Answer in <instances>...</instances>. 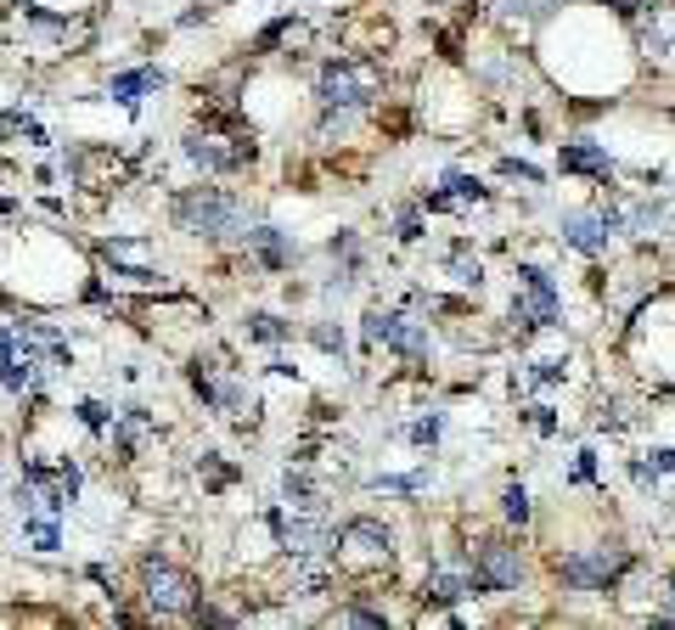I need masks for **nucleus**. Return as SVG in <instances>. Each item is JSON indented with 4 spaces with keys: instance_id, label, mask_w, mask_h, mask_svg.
I'll return each instance as SVG.
<instances>
[{
    "instance_id": "19",
    "label": "nucleus",
    "mask_w": 675,
    "mask_h": 630,
    "mask_svg": "<svg viewBox=\"0 0 675 630\" xmlns=\"http://www.w3.org/2000/svg\"><path fill=\"white\" fill-rule=\"evenodd\" d=\"M242 338L248 343H265V349H282V343H293V321L276 316V310H248L242 316Z\"/></svg>"
},
{
    "instance_id": "36",
    "label": "nucleus",
    "mask_w": 675,
    "mask_h": 630,
    "mask_svg": "<svg viewBox=\"0 0 675 630\" xmlns=\"http://www.w3.org/2000/svg\"><path fill=\"white\" fill-rule=\"evenodd\" d=\"M530 422H535V433H552V428H557L552 406H530Z\"/></svg>"
},
{
    "instance_id": "4",
    "label": "nucleus",
    "mask_w": 675,
    "mask_h": 630,
    "mask_svg": "<svg viewBox=\"0 0 675 630\" xmlns=\"http://www.w3.org/2000/svg\"><path fill=\"white\" fill-rule=\"evenodd\" d=\"M135 597L147 608V619H192V608L209 597L203 580L192 569H181L175 558H163V552H147L135 563Z\"/></svg>"
},
{
    "instance_id": "28",
    "label": "nucleus",
    "mask_w": 675,
    "mask_h": 630,
    "mask_svg": "<svg viewBox=\"0 0 675 630\" xmlns=\"http://www.w3.org/2000/svg\"><path fill=\"white\" fill-rule=\"evenodd\" d=\"M372 490H389V496H422L429 490V473H383V479H372Z\"/></svg>"
},
{
    "instance_id": "29",
    "label": "nucleus",
    "mask_w": 675,
    "mask_h": 630,
    "mask_svg": "<svg viewBox=\"0 0 675 630\" xmlns=\"http://www.w3.org/2000/svg\"><path fill=\"white\" fill-rule=\"evenodd\" d=\"M495 174L524 180V187H546V169H541V163H530V158H501V163H495Z\"/></svg>"
},
{
    "instance_id": "18",
    "label": "nucleus",
    "mask_w": 675,
    "mask_h": 630,
    "mask_svg": "<svg viewBox=\"0 0 675 630\" xmlns=\"http://www.w3.org/2000/svg\"><path fill=\"white\" fill-rule=\"evenodd\" d=\"M293 40H310V23H304L299 12H282V18H271L260 34L248 40V51H253V57H271V51H282V46L293 51Z\"/></svg>"
},
{
    "instance_id": "34",
    "label": "nucleus",
    "mask_w": 675,
    "mask_h": 630,
    "mask_svg": "<svg viewBox=\"0 0 675 630\" xmlns=\"http://www.w3.org/2000/svg\"><path fill=\"white\" fill-rule=\"evenodd\" d=\"M647 468L664 479V473H675V444H658V450H647Z\"/></svg>"
},
{
    "instance_id": "5",
    "label": "nucleus",
    "mask_w": 675,
    "mask_h": 630,
    "mask_svg": "<svg viewBox=\"0 0 675 630\" xmlns=\"http://www.w3.org/2000/svg\"><path fill=\"white\" fill-rule=\"evenodd\" d=\"M462 563L473 569V580H478V591L484 597H518L524 586H530V552H524V540H518V529H501V534H478V540H467V552H462Z\"/></svg>"
},
{
    "instance_id": "27",
    "label": "nucleus",
    "mask_w": 675,
    "mask_h": 630,
    "mask_svg": "<svg viewBox=\"0 0 675 630\" xmlns=\"http://www.w3.org/2000/svg\"><path fill=\"white\" fill-rule=\"evenodd\" d=\"M73 422H79L84 433H108V428H113V406H102V400H79V406H73Z\"/></svg>"
},
{
    "instance_id": "37",
    "label": "nucleus",
    "mask_w": 675,
    "mask_h": 630,
    "mask_svg": "<svg viewBox=\"0 0 675 630\" xmlns=\"http://www.w3.org/2000/svg\"><path fill=\"white\" fill-rule=\"evenodd\" d=\"M658 597H664V613H675V574L664 580V591H658Z\"/></svg>"
},
{
    "instance_id": "1",
    "label": "nucleus",
    "mask_w": 675,
    "mask_h": 630,
    "mask_svg": "<svg viewBox=\"0 0 675 630\" xmlns=\"http://www.w3.org/2000/svg\"><path fill=\"white\" fill-rule=\"evenodd\" d=\"M326 563L344 580H389L394 563H400V534H394V523H383L372 512H355V518H344L332 529Z\"/></svg>"
},
{
    "instance_id": "25",
    "label": "nucleus",
    "mask_w": 675,
    "mask_h": 630,
    "mask_svg": "<svg viewBox=\"0 0 675 630\" xmlns=\"http://www.w3.org/2000/svg\"><path fill=\"white\" fill-rule=\"evenodd\" d=\"M332 624H361V630H383L389 624V608H366L361 602V591H355V602H344L332 613Z\"/></svg>"
},
{
    "instance_id": "33",
    "label": "nucleus",
    "mask_w": 675,
    "mask_h": 630,
    "mask_svg": "<svg viewBox=\"0 0 675 630\" xmlns=\"http://www.w3.org/2000/svg\"><path fill=\"white\" fill-rule=\"evenodd\" d=\"M394 237H400V242H422V203L400 214V226H394Z\"/></svg>"
},
{
    "instance_id": "6",
    "label": "nucleus",
    "mask_w": 675,
    "mask_h": 630,
    "mask_svg": "<svg viewBox=\"0 0 675 630\" xmlns=\"http://www.w3.org/2000/svg\"><path fill=\"white\" fill-rule=\"evenodd\" d=\"M383 97V79L361 57H326L315 73V108L321 113H366Z\"/></svg>"
},
{
    "instance_id": "21",
    "label": "nucleus",
    "mask_w": 675,
    "mask_h": 630,
    "mask_svg": "<svg viewBox=\"0 0 675 630\" xmlns=\"http://www.w3.org/2000/svg\"><path fill=\"white\" fill-rule=\"evenodd\" d=\"M282 501H288L293 512H321V484H315L304 468H288V473H282Z\"/></svg>"
},
{
    "instance_id": "38",
    "label": "nucleus",
    "mask_w": 675,
    "mask_h": 630,
    "mask_svg": "<svg viewBox=\"0 0 675 630\" xmlns=\"http://www.w3.org/2000/svg\"><path fill=\"white\" fill-rule=\"evenodd\" d=\"M429 7H473V0H429Z\"/></svg>"
},
{
    "instance_id": "11",
    "label": "nucleus",
    "mask_w": 675,
    "mask_h": 630,
    "mask_svg": "<svg viewBox=\"0 0 675 630\" xmlns=\"http://www.w3.org/2000/svg\"><path fill=\"white\" fill-rule=\"evenodd\" d=\"M187 383H192V394L209 406V411H220V417H236L242 406H248V383L231 372V367H220V360H192L187 367Z\"/></svg>"
},
{
    "instance_id": "23",
    "label": "nucleus",
    "mask_w": 675,
    "mask_h": 630,
    "mask_svg": "<svg viewBox=\"0 0 675 630\" xmlns=\"http://www.w3.org/2000/svg\"><path fill=\"white\" fill-rule=\"evenodd\" d=\"M304 338H310L321 354H332V360H344V354H350V332L338 327V321H326V316H321V321H310V327H304Z\"/></svg>"
},
{
    "instance_id": "26",
    "label": "nucleus",
    "mask_w": 675,
    "mask_h": 630,
    "mask_svg": "<svg viewBox=\"0 0 675 630\" xmlns=\"http://www.w3.org/2000/svg\"><path fill=\"white\" fill-rule=\"evenodd\" d=\"M451 282H462V288L484 282V264H478V253H467V242H456V253H451Z\"/></svg>"
},
{
    "instance_id": "13",
    "label": "nucleus",
    "mask_w": 675,
    "mask_h": 630,
    "mask_svg": "<svg viewBox=\"0 0 675 630\" xmlns=\"http://www.w3.org/2000/svg\"><path fill=\"white\" fill-rule=\"evenodd\" d=\"M416 597L429 608H456V602L484 597V591H478V580H473L467 563H429V569H422V580H416Z\"/></svg>"
},
{
    "instance_id": "16",
    "label": "nucleus",
    "mask_w": 675,
    "mask_h": 630,
    "mask_svg": "<svg viewBox=\"0 0 675 630\" xmlns=\"http://www.w3.org/2000/svg\"><path fill=\"white\" fill-rule=\"evenodd\" d=\"M152 433H158V422H152L147 406H124V411H113V428H108L113 457H119V462H135V457H141V444H147Z\"/></svg>"
},
{
    "instance_id": "7",
    "label": "nucleus",
    "mask_w": 675,
    "mask_h": 630,
    "mask_svg": "<svg viewBox=\"0 0 675 630\" xmlns=\"http://www.w3.org/2000/svg\"><path fill=\"white\" fill-rule=\"evenodd\" d=\"M563 321V288L546 264L518 259L513 264V327L518 332H546Z\"/></svg>"
},
{
    "instance_id": "17",
    "label": "nucleus",
    "mask_w": 675,
    "mask_h": 630,
    "mask_svg": "<svg viewBox=\"0 0 675 630\" xmlns=\"http://www.w3.org/2000/svg\"><path fill=\"white\" fill-rule=\"evenodd\" d=\"M163 84H169V73H163V68H119V73L108 79V97H113L119 108H130V113H135L147 97H158Z\"/></svg>"
},
{
    "instance_id": "10",
    "label": "nucleus",
    "mask_w": 675,
    "mask_h": 630,
    "mask_svg": "<svg viewBox=\"0 0 675 630\" xmlns=\"http://www.w3.org/2000/svg\"><path fill=\"white\" fill-rule=\"evenodd\" d=\"M619 231H625V214H619V209H603V203L557 214V242L574 248V253H585V259H603V253L614 248Z\"/></svg>"
},
{
    "instance_id": "32",
    "label": "nucleus",
    "mask_w": 675,
    "mask_h": 630,
    "mask_svg": "<svg viewBox=\"0 0 675 630\" xmlns=\"http://www.w3.org/2000/svg\"><path fill=\"white\" fill-rule=\"evenodd\" d=\"M440 433H445V411H434V417H422V422H411V428H405V439H411V444H434Z\"/></svg>"
},
{
    "instance_id": "14",
    "label": "nucleus",
    "mask_w": 675,
    "mask_h": 630,
    "mask_svg": "<svg viewBox=\"0 0 675 630\" xmlns=\"http://www.w3.org/2000/svg\"><path fill=\"white\" fill-rule=\"evenodd\" d=\"M478 203H490V187H484L478 174L451 169V174H445V187L422 198V214H462V209H478Z\"/></svg>"
},
{
    "instance_id": "35",
    "label": "nucleus",
    "mask_w": 675,
    "mask_h": 630,
    "mask_svg": "<svg viewBox=\"0 0 675 630\" xmlns=\"http://www.w3.org/2000/svg\"><path fill=\"white\" fill-rule=\"evenodd\" d=\"M591 473H597V450H580V462H574V473H568V479H574V484H585Z\"/></svg>"
},
{
    "instance_id": "3",
    "label": "nucleus",
    "mask_w": 675,
    "mask_h": 630,
    "mask_svg": "<svg viewBox=\"0 0 675 630\" xmlns=\"http://www.w3.org/2000/svg\"><path fill=\"white\" fill-rule=\"evenodd\" d=\"M169 226L181 237H198V242H225L236 248L242 231H248V203L225 187H181L169 198Z\"/></svg>"
},
{
    "instance_id": "2",
    "label": "nucleus",
    "mask_w": 675,
    "mask_h": 630,
    "mask_svg": "<svg viewBox=\"0 0 675 630\" xmlns=\"http://www.w3.org/2000/svg\"><path fill=\"white\" fill-rule=\"evenodd\" d=\"M636 569V552L625 540H591V547H568L552 558V580L563 597H614Z\"/></svg>"
},
{
    "instance_id": "20",
    "label": "nucleus",
    "mask_w": 675,
    "mask_h": 630,
    "mask_svg": "<svg viewBox=\"0 0 675 630\" xmlns=\"http://www.w3.org/2000/svg\"><path fill=\"white\" fill-rule=\"evenodd\" d=\"M563 12V0H495V18L506 23H552Z\"/></svg>"
},
{
    "instance_id": "12",
    "label": "nucleus",
    "mask_w": 675,
    "mask_h": 630,
    "mask_svg": "<svg viewBox=\"0 0 675 630\" xmlns=\"http://www.w3.org/2000/svg\"><path fill=\"white\" fill-rule=\"evenodd\" d=\"M236 248L260 264V270H271V277H282V270L299 264V237L282 231V226H271V220H248V231H242Z\"/></svg>"
},
{
    "instance_id": "24",
    "label": "nucleus",
    "mask_w": 675,
    "mask_h": 630,
    "mask_svg": "<svg viewBox=\"0 0 675 630\" xmlns=\"http://www.w3.org/2000/svg\"><path fill=\"white\" fill-rule=\"evenodd\" d=\"M23 534L34 540V552H57L62 547V529H57V512H23Z\"/></svg>"
},
{
    "instance_id": "9",
    "label": "nucleus",
    "mask_w": 675,
    "mask_h": 630,
    "mask_svg": "<svg viewBox=\"0 0 675 630\" xmlns=\"http://www.w3.org/2000/svg\"><path fill=\"white\" fill-rule=\"evenodd\" d=\"M361 332H366L372 349H394L400 360H416V367L434 354V332H429V321H416V316H405V310H383V304H372V310L361 316Z\"/></svg>"
},
{
    "instance_id": "31",
    "label": "nucleus",
    "mask_w": 675,
    "mask_h": 630,
    "mask_svg": "<svg viewBox=\"0 0 675 630\" xmlns=\"http://www.w3.org/2000/svg\"><path fill=\"white\" fill-rule=\"evenodd\" d=\"M198 473L209 479V490H225V484L236 479V468H225V462H220V450H203V462H198Z\"/></svg>"
},
{
    "instance_id": "8",
    "label": "nucleus",
    "mask_w": 675,
    "mask_h": 630,
    "mask_svg": "<svg viewBox=\"0 0 675 630\" xmlns=\"http://www.w3.org/2000/svg\"><path fill=\"white\" fill-rule=\"evenodd\" d=\"M181 152H187V158H192L203 174H242V169H253V158H260L253 136L225 130L220 119H203V130H187Z\"/></svg>"
},
{
    "instance_id": "22",
    "label": "nucleus",
    "mask_w": 675,
    "mask_h": 630,
    "mask_svg": "<svg viewBox=\"0 0 675 630\" xmlns=\"http://www.w3.org/2000/svg\"><path fill=\"white\" fill-rule=\"evenodd\" d=\"M501 523H506V529H518V534L535 523V501H530L524 484H506V490H501Z\"/></svg>"
},
{
    "instance_id": "30",
    "label": "nucleus",
    "mask_w": 675,
    "mask_h": 630,
    "mask_svg": "<svg viewBox=\"0 0 675 630\" xmlns=\"http://www.w3.org/2000/svg\"><path fill=\"white\" fill-rule=\"evenodd\" d=\"M591 7H603L614 23H625V29H631L642 12H653V0H591Z\"/></svg>"
},
{
    "instance_id": "15",
    "label": "nucleus",
    "mask_w": 675,
    "mask_h": 630,
    "mask_svg": "<svg viewBox=\"0 0 675 630\" xmlns=\"http://www.w3.org/2000/svg\"><path fill=\"white\" fill-rule=\"evenodd\" d=\"M557 169H563V174H585V180H603V187H608L619 163H614V152H608L603 141H585V136H580V141H563V147H557Z\"/></svg>"
}]
</instances>
